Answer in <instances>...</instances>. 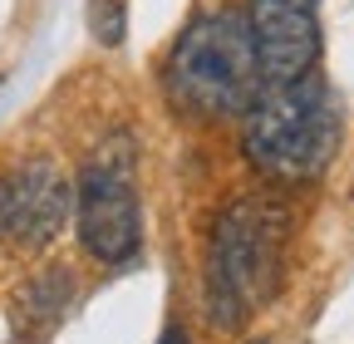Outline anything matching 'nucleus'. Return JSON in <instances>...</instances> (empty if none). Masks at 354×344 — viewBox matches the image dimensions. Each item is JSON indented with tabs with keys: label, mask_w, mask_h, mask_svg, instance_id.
I'll return each instance as SVG.
<instances>
[{
	"label": "nucleus",
	"mask_w": 354,
	"mask_h": 344,
	"mask_svg": "<svg viewBox=\"0 0 354 344\" xmlns=\"http://www.w3.org/2000/svg\"><path fill=\"white\" fill-rule=\"evenodd\" d=\"M241 143H246V157L281 182L320 178L339 148V104L330 94V84L305 74L290 84L256 89Z\"/></svg>",
	"instance_id": "1"
},
{
	"label": "nucleus",
	"mask_w": 354,
	"mask_h": 344,
	"mask_svg": "<svg viewBox=\"0 0 354 344\" xmlns=\"http://www.w3.org/2000/svg\"><path fill=\"white\" fill-rule=\"evenodd\" d=\"M123 138L109 143V157H94L79 182V241L84 251L104 266H118L138 251L143 217H138V192L128 182V167L113 162Z\"/></svg>",
	"instance_id": "4"
},
{
	"label": "nucleus",
	"mask_w": 354,
	"mask_h": 344,
	"mask_svg": "<svg viewBox=\"0 0 354 344\" xmlns=\"http://www.w3.org/2000/svg\"><path fill=\"white\" fill-rule=\"evenodd\" d=\"M158 344H187V334L172 325V329H162V339H158Z\"/></svg>",
	"instance_id": "9"
},
{
	"label": "nucleus",
	"mask_w": 354,
	"mask_h": 344,
	"mask_svg": "<svg viewBox=\"0 0 354 344\" xmlns=\"http://www.w3.org/2000/svg\"><path fill=\"white\" fill-rule=\"evenodd\" d=\"M88 30L99 45H123V0H94L88 6Z\"/></svg>",
	"instance_id": "7"
},
{
	"label": "nucleus",
	"mask_w": 354,
	"mask_h": 344,
	"mask_svg": "<svg viewBox=\"0 0 354 344\" xmlns=\"http://www.w3.org/2000/svg\"><path fill=\"white\" fill-rule=\"evenodd\" d=\"M256 45L236 10L202 15L183 30L167 59V94L192 118H232L256 99Z\"/></svg>",
	"instance_id": "2"
},
{
	"label": "nucleus",
	"mask_w": 354,
	"mask_h": 344,
	"mask_svg": "<svg viewBox=\"0 0 354 344\" xmlns=\"http://www.w3.org/2000/svg\"><path fill=\"white\" fill-rule=\"evenodd\" d=\"M69 217V182L50 157L25 162L10 178V236L30 251L50 246Z\"/></svg>",
	"instance_id": "6"
},
{
	"label": "nucleus",
	"mask_w": 354,
	"mask_h": 344,
	"mask_svg": "<svg viewBox=\"0 0 354 344\" xmlns=\"http://www.w3.org/2000/svg\"><path fill=\"white\" fill-rule=\"evenodd\" d=\"M256 344H266V339H256Z\"/></svg>",
	"instance_id": "10"
},
{
	"label": "nucleus",
	"mask_w": 354,
	"mask_h": 344,
	"mask_svg": "<svg viewBox=\"0 0 354 344\" xmlns=\"http://www.w3.org/2000/svg\"><path fill=\"white\" fill-rule=\"evenodd\" d=\"M281 241L286 217L271 202H236L221 211L212 236V320L221 329H236L256 305L281 285Z\"/></svg>",
	"instance_id": "3"
},
{
	"label": "nucleus",
	"mask_w": 354,
	"mask_h": 344,
	"mask_svg": "<svg viewBox=\"0 0 354 344\" xmlns=\"http://www.w3.org/2000/svg\"><path fill=\"white\" fill-rule=\"evenodd\" d=\"M10 236V178H0V241Z\"/></svg>",
	"instance_id": "8"
},
{
	"label": "nucleus",
	"mask_w": 354,
	"mask_h": 344,
	"mask_svg": "<svg viewBox=\"0 0 354 344\" xmlns=\"http://www.w3.org/2000/svg\"><path fill=\"white\" fill-rule=\"evenodd\" d=\"M251 45L266 84L315 74L320 59V0H251Z\"/></svg>",
	"instance_id": "5"
}]
</instances>
